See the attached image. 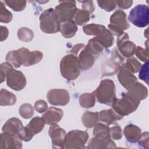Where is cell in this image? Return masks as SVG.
I'll return each mask as SVG.
<instances>
[{
	"mask_svg": "<svg viewBox=\"0 0 149 149\" xmlns=\"http://www.w3.org/2000/svg\"><path fill=\"white\" fill-rule=\"evenodd\" d=\"M88 134L84 131L73 130L66 134L64 141V148H83L88 139Z\"/></svg>",
	"mask_w": 149,
	"mask_h": 149,
	"instance_id": "6",
	"label": "cell"
},
{
	"mask_svg": "<svg viewBox=\"0 0 149 149\" xmlns=\"http://www.w3.org/2000/svg\"><path fill=\"white\" fill-rule=\"evenodd\" d=\"M59 5L55 6V12L61 23L72 20L77 10L74 1H59Z\"/></svg>",
	"mask_w": 149,
	"mask_h": 149,
	"instance_id": "8",
	"label": "cell"
},
{
	"mask_svg": "<svg viewBox=\"0 0 149 149\" xmlns=\"http://www.w3.org/2000/svg\"><path fill=\"white\" fill-rule=\"evenodd\" d=\"M129 24L126 20V14L122 10H116L110 17V24H108L109 31L112 35L119 37L128 29Z\"/></svg>",
	"mask_w": 149,
	"mask_h": 149,
	"instance_id": "5",
	"label": "cell"
},
{
	"mask_svg": "<svg viewBox=\"0 0 149 149\" xmlns=\"http://www.w3.org/2000/svg\"><path fill=\"white\" fill-rule=\"evenodd\" d=\"M49 136L52 140V147L53 148H64V141L66 132L60 127L57 124L52 125L49 129Z\"/></svg>",
	"mask_w": 149,
	"mask_h": 149,
	"instance_id": "15",
	"label": "cell"
},
{
	"mask_svg": "<svg viewBox=\"0 0 149 149\" xmlns=\"http://www.w3.org/2000/svg\"><path fill=\"white\" fill-rule=\"evenodd\" d=\"M100 104L111 106L116 97V89L113 81L104 79L97 89L93 92Z\"/></svg>",
	"mask_w": 149,
	"mask_h": 149,
	"instance_id": "2",
	"label": "cell"
},
{
	"mask_svg": "<svg viewBox=\"0 0 149 149\" xmlns=\"http://www.w3.org/2000/svg\"><path fill=\"white\" fill-rule=\"evenodd\" d=\"M5 59L7 62L15 68H18L22 65L21 58L18 49L9 51L6 54Z\"/></svg>",
	"mask_w": 149,
	"mask_h": 149,
	"instance_id": "30",
	"label": "cell"
},
{
	"mask_svg": "<svg viewBox=\"0 0 149 149\" xmlns=\"http://www.w3.org/2000/svg\"><path fill=\"white\" fill-rule=\"evenodd\" d=\"M79 2L82 3V8L83 10L86 11L89 13H91L94 11L95 6L92 1H84Z\"/></svg>",
	"mask_w": 149,
	"mask_h": 149,
	"instance_id": "46",
	"label": "cell"
},
{
	"mask_svg": "<svg viewBox=\"0 0 149 149\" xmlns=\"http://www.w3.org/2000/svg\"><path fill=\"white\" fill-rule=\"evenodd\" d=\"M140 103L127 93H123L122 97L120 98H116L111 106L117 114L123 117L134 112Z\"/></svg>",
	"mask_w": 149,
	"mask_h": 149,
	"instance_id": "4",
	"label": "cell"
},
{
	"mask_svg": "<svg viewBox=\"0 0 149 149\" xmlns=\"http://www.w3.org/2000/svg\"><path fill=\"white\" fill-rule=\"evenodd\" d=\"M117 46L119 51L125 57H132L135 54L136 46L134 43L129 41V36L126 33L118 37Z\"/></svg>",
	"mask_w": 149,
	"mask_h": 149,
	"instance_id": "14",
	"label": "cell"
},
{
	"mask_svg": "<svg viewBox=\"0 0 149 149\" xmlns=\"http://www.w3.org/2000/svg\"><path fill=\"white\" fill-rule=\"evenodd\" d=\"M59 68L62 76L70 81L76 79L80 73L78 58L72 54L66 55L62 58Z\"/></svg>",
	"mask_w": 149,
	"mask_h": 149,
	"instance_id": "1",
	"label": "cell"
},
{
	"mask_svg": "<svg viewBox=\"0 0 149 149\" xmlns=\"http://www.w3.org/2000/svg\"><path fill=\"white\" fill-rule=\"evenodd\" d=\"M85 45L83 44H76L75 45H74L73 47V48H72L70 52L72 54H73L76 56H77V55H78L79 52L85 47Z\"/></svg>",
	"mask_w": 149,
	"mask_h": 149,
	"instance_id": "49",
	"label": "cell"
},
{
	"mask_svg": "<svg viewBox=\"0 0 149 149\" xmlns=\"http://www.w3.org/2000/svg\"><path fill=\"white\" fill-rule=\"evenodd\" d=\"M79 104L83 108H90L93 107L95 103V96L94 93H83L79 97Z\"/></svg>",
	"mask_w": 149,
	"mask_h": 149,
	"instance_id": "29",
	"label": "cell"
},
{
	"mask_svg": "<svg viewBox=\"0 0 149 149\" xmlns=\"http://www.w3.org/2000/svg\"><path fill=\"white\" fill-rule=\"evenodd\" d=\"M7 86L15 91H20L26 85V79L23 73L19 70L12 69L6 76Z\"/></svg>",
	"mask_w": 149,
	"mask_h": 149,
	"instance_id": "12",
	"label": "cell"
},
{
	"mask_svg": "<svg viewBox=\"0 0 149 149\" xmlns=\"http://www.w3.org/2000/svg\"><path fill=\"white\" fill-rule=\"evenodd\" d=\"M5 3L14 11H22L26 6V1H5Z\"/></svg>",
	"mask_w": 149,
	"mask_h": 149,
	"instance_id": "39",
	"label": "cell"
},
{
	"mask_svg": "<svg viewBox=\"0 0 149 149\" xmlns=\"http://www.w3.org/2000/svg\"><path fill=\"white\" fill-rule=\"evenodd\" d=\"M105 29L106 27L104 26L95 23L86 24L83 27V30L84 33L90 36H97Z\"/></svg>",
	"mask_w": 149,
	"mask_h": 149,
	"instance_id": "32",
	"label": "cell"
},
{
	"mask_svg": "<svg viewBox=\"0 0 149 149\" xmlns=\"http://www.w3.org/2000/svg\"><path fill=\"white\" fill-rule=\"evenodd\" d=\"M128 20L139 27H144L148 24L149 8L148 5L139 4L134 7L129 13Z\"/></svg>",
	"mask_w": 149,
	"mask_h": 149,
	"instance_id": "7",
	"label": "cell"
},
{
	"mask_svg": "<svg viewBox=\"0 0 149 149\" xmlns=\"http://www.w3.org/2000/svg\"><path fill=\"white\" fill-rule=\"evenodd\" d=\"M146 48H143L140 46L136 47L135 54L137 57L143 62H146L148 60V40L146 41Z\"/></svg>",
	"mask_w": 149,
	"mask_h": 149,
	"instance_id": "40",
	"label": "cell"
},
{
	"mask_svg": "<svg viewBox=\"0 0 149 149\" xmlns=\"http://www.w3.org/2000/svg\"><path fill=\"white\" fill-rule=\"evenodd\" d=\"M78 54L79 65L81 70H87L91 68L94 65L96 58H98L89 52L86 48V46Z\"/></svg>",
	"mask_w": 149,
	"mask_h": 149,
	"instance_id": "17",
	"label": "cell"
},
{
	"mask_svg": "<svg viewBox=\"0 0 149 149\" xmlns=\"http://www.w3.org/2000/svg\"><path fill=\"white\" fill-rule=\"evenodd\" d=\"M0 31H1V41H3L5 40L8 36V29L5 27L1 26L0 27Z\"/></svg>",
	"mask_w": 149,
	"mask_h": 149,
	"instance_id": "50",
	"label": "cell"
},
{
	"mask_svg": "<svg viewBox=\"0 0 149 149\" xmlns=\"http://www.w3.org/2000/svg\"><path fill=\"white\" fill-rule=\"evenodd\" d=\"M22 140L19 135L3 132L0 136V148L21 149L22 148Z\"/></svg>",
	"mask_w": 149,
	"mask_h": 149,
	"instance_id": "16",
	"label": "cell"
},
{
	"mask_svg": "<svg viewBox=\"0 0 149 149\" xmlns=\"http://www.w3.org/2000/svg\"><path fill=\"white\" fill-rule=\"evenodd\" d=\"M123 58L116 48L112 51L111 58L102 65V77L115 74L123 65Z\"/></svg>",
	"mask_w": 149,
	"mask_h": 149,
	"instance_id": "9",
	"label": "cell"
},
{
	"mask_svg": "<svg viewBox=\"0 0 149 149\" xmlns=\"http://www.w3.org/2000/svg\"><path fill=\"white\" fill-rule=\"evenodd\" d=\"M93 133L95 137L111 138L109 134V127L108 126V125L103 123H97L94 126Z\"/></svg>",
	"mask_w": 149,
	"mask_h": 149,
	"instance_id": "31",
	"label": "cell"
},
{
	"mask_svg": "<svg viewBox=\"0 0 149 149\" xmlns=\"http://www.w3.org/2000/svg\"><path fill=\"white\" fill-rule=\"evenodd\" d=\"M94 38L104 48H109L113 44V35L107 29Z\"/></svg>",
	"mask_w": 149,
	"mask_h": 149,
	"instance_id": "26",
	"label": "cell"
},
{
	"mask_svg": "<svg viewBox=\"0 0 149 149\" xmlns=\"http://www.w3.org/2000/svg\"><path fill=\"white\" fill-rule=\"evenodd\" d=\"M74 23L79 26H82L90 20V13L81 9H77L74 15Z\"/></svg>",
	"mask_w": 149,
	"mask_h": 149,
	"instance_id": "36",
	"label": "cell"
},
{
	"mask_svg": "<svg viewBox=\"0 0 149 149\" xmlns=\"http://www.w3.org/2000/svg\"><path fill=\"white\" fill-rule=\"evenodd\" d=\"M86 48L97 57H98L100 54L104 49V47L95 40V38L88 41L87 45H86Z\"/></svg>",
	"mask_w": 149,
	"mask_h": 149,
	"instance_id": "33",
	"label": "cell"
},
{
	"mask_svg": "<svg viewBox=\"0 0 149 149\" xmlns=\"http://www.w3.org/2000/svg\"><path fill=\"white\" fill-rule=\"evenodd\" d=\"M16 102V95L5 89L2 88L0 92V105L1 106L13 105Z\"/></svg>",
	"mask_w": 149,
	"mask_h": 149,
	"instance_id": "28",
	"label": "cell"
},
{
	"mask_svg": "<svg viewBox=\"0 0 149 149\" xmlns=\"http://www.w3.org/2000/svg\"><path fill=\"white\" fill-rule=\"evenodd\" d=\"M99 120L105 123L107 125H110L115 121L120 120L123 118L122 116L117 114L113 109H109L108 110L101 111L99 113Z\"/></svg>",
	"mask_w": 149,
	"mask_h": 149,
	"instance_id": "24",
	"label": "cell"
},
{
	"mask_svg": "<svg viewBox=\"0 0 149 149\" xmlns=\"http://www.w3.org/2000/svg\"><path fill=\"white\" fill-rule=\"evenodd\" d=\"M12 19V13L7 10L2 1H0V21L2 23H8Z\"/></svg>",
	"mask_w": 149,
	"mask_h": 149,
	"instance_id": "38",
	"label": "cell"
},
{
	"mask_svg": "<svg viewBox=\"0 0 149 149\" xmlns=\"http://www.w3.org/2000/svg\"><path fill=\"white\" fill-rule=\"evenodd\" d=\"M47 97L50 104L56 106L66 105L70 100L69 92L65 89H51L47 93Z\"/></svg>",
	"mask_w": 149,
	"mask_h": 149,
	"instance_id": "11",
	"label": "cell"
},
{
	"mask_svg": "<svg viewBox=\"0 0 149 149\" xmlns=\"http://www.w3.org/2000/svg\"><path fill=\"white\" fill-rule=\"evenodd\" d=\"M24 127L20 119L17 118L9 119L3 125L2 130L3 132L14 135H19Z\"/></svg>",
	"mask_w": 149,
	"mask_h": 149,
	"instance_id": "22",
	"label": "cell"
},
{
	"mask_svg": "<svg viewBox=\"0 0 149 149\" xmlns=\"http://www.w3.org/2000/svg\"><path fill=\"white\" fill-rule=\"evenodd\" d=\"M116 4L122 9H128L133 3L132 1H116Z\"/></svg>",
	"mask_w": 149,
	"mask_h": 149,
	"instance_id": "48",
	"label": "cell"
},
{
	"mask_svg": "<svg viewBox=\"0 0 149 149\" xmlns=\"http://www.w3.org/2000/svg\"><path fill=\"white\" fill-rule=\"evenodd\" d=\"M18 38L23 42H30L34 37L33 31L29 28L23 27L17 31Z\"/></svg>",
	"mask_w": 149,
	"mask_h": 149,
	"instance_id": "35",
	"label": "cell"
},
{
	"mask_svg": "<svg viewBox=\"0 0 149 149\" xmlns=\"http://www.w3.org/2000/svg\"><path fill=\"white\" fill-rule=\"evenodd\" d=\"M20 54L22 65L24 66H30L40 62L42 58L43 54L40 51H30L26 48L18 49Z\"/></svg>",
	"mask_w": 149,
	"mask_h": 149,
	"instance_id": "13",
	"label": "cell"
},
{
	"mask_svg": "<svg viewBox=\"0 0 149 149\" xmlns=\"http://www.w3.org/2000/svg\"><path fill=\"white\" fill-rule=\"evenodd\" d=\"M148 62L146 61L145 62V63L141 66L140 69V72H139V78L146 82L147 84L148 83Z\"/></svg>",
	"mask_w": 149,
	"mask_h": 149,
	"instance_id": "44",
	"label": "cell"
},
{
	"mask_svg": "<svg viewBox=\"0 0 149 149\" xmlns=\"http://www.w3.org/2000/svg\"><path fill=\"white\" fill-rule=\"evenodd\" d=\"M98 6L107 12H111L115 9L116 6V1H97Z\"/></svg>",
	"mask_w": 149,
	"mask_h": 149,
	"instance_id": "42",
	"label": "cell"
},
{
	"mask_svg": "<svg viewBox=\"0 0 149 149\" xmlns=\"http://www.w3.org/2000/svg\"><path fill=\"white\" fill-rule=\"evenodd\" d=\"M45 124V123L42 117L36 116L31 119L30 122L24 127L19 136L22 140L29 141L35 134L42 130Z\"/></svg>",
	"mask_w": 149,
	"mask_h": 149,
	"instance_id": "10",
	"label": "cell"
},
{
	"mask_svg": "<svg viewBox=\"0 0 149 149\" xmlns=\"http://www.w3.org/2000/svg\"><path fill=\"white\" fill-rule=\"evenodd\" d=\"M123 134L128 141L132 143H134L137 142L140 138L141 130L136 125L129 124L125 127Z\"/></svg>",
	"mask_w": 149,
	"mask_h": 149,
	"instance_id": "23",
	"label": "cell"
},
{
	"mask_svg": "<svg viewBox=\"0 0 149 149\" xmlns=\"http://www.w3.org/2000/svg\"><path fill=\"white\" fill-rule=\"evenodd\" d=\"M40 27L41 30L47 34H54L60 30L59 22L53 8L43 11L40 16Z\"/></svg>",
	"mask_w": 149,
	"mask_h": 149,
	"instance_id": "3",
	"label": "cell"
},
{
	"mask_svg": "<svg viewBox=\"0 0 149 149\" xmlns=\"http://www.w3.org/2000/svg\"><path fill=\"white\" fill-rule=\"evenodd\" d=\"M63 111L55 107H49L42 115L45 123L47 125H52L57 124L62 118Z\"/></svg>",
	"mask_w": 149,
	"mask_h": 149,
	"instance_id": "19",
	"label": "cell"
},
{
	"mask_svg": "<svg viewBox=\"0 0 149 149\" xmlns=\"http://www.w3.org/2000/svg\"><path fill=\"white\" fill-rule=\"evenodd\" d=\"M59 31L65 38H70L75 36L77 26L73 20H68L61 23Z\"/></svg>",
	"mask_w": 149,
	"mask_h": 149,
	"instance_id": "25",
	"label": "cell"
},
{
	"mask_svg": "<svg viewBox=\"0 0 149 149\" xmlns=\"http://www.w3.org/2000/svg\"><path fill=\"white\" fill-rule=\"evenodd\" d=\"M116 147L115 143L111 138H101L95 136L90 140L87 145V148L90 149H104Z\"/></svg>",
	"mask_w": 149,
	"mask_h": 149,
	"instance_id": "21",
	"label": "cell"
},
{
	"mask_svg": "<svg viewBox=\"0 0 149 149\" xmlns=\"http://www.w3.org/2000/svg\"><path fill=\"white\" fill-rule=\"evenodd\" d=\"M109 134L111 139L118 140L122 137V131L118 125H114L109 127Z\"/></svg>",
	"mask_w": 149,
	"mask_h": 149,
	"instance_id": "43",
	"label": "cell"
},
{
	"mask_svg": "<svg viewBox=\"0 0 149 149\" xmlns=\"http://www.w3.org/2000/svg\"><path fill=\"white\" fill-rule=\"evenodd\" d=\"M123 65L127 69L133 73H137L142 66L141 63L136 58L132 56L128 58L126 63Z\"/></svg>",
	"mask_w": 149,
	"mask_h": 149,
	"instance_id": "34",
	"label": "cell"
},
{
	"mask_svg": "<svg viewBox=\"0 0 149 149\" xmlns=\"http://www.w3.org/2000/svg\"><path fill=\"white\" fill-rule=\"evenodd\" d=\"M13 69L12 65L8 62H3L0 65V79L2 83L6 79L7 74L12 69Z\"/></svg>",
	"mask_w": 149,
	"mask_h": 149,
	"instance_id": "41",
	"label": "cell"
},
{
	"mask_svg": "<svg viewBox=\"0 0 149 149\" xmlns=\"http://www.w3.org/2000/svg\"><path fill=\"white\" fill-rule=\"evenodd\" d=\"M148 132H147L141 133V137L138 141L139 146L146 149L148 148Z\"/></svg>",
	"mask_w": 149,
	"mask_h": 149,
	"instance_id": "47",
	"label": "cell"
},
{
	"mask_svg": "<svg viewBox=\"0 0 149 149\" xmlns=\"http://www.w3.org/2000/svg\"><path fill=\"white\" fill-rule=\"evenodd\" d=\"M99 120V114L98 112L86 111L82 115L81 121L83 125L87 128L94 127Z\"/></svg>",
	"mask_w": 149,
	"mask_h": 149,
	"instance_id": "27",
	"label": "cell"
},
{
	"mask_svg": "<svg viewBox=\"0 0 149 149\" xmlns=\"http://www.w3.org/2000/svg\"><path fill=\"white\" fill-rule=\"evenodd\" d=\"M132 98L140 102L148 96V90L143 84L138 81L134 83L128 90L127 93Z\"/></svg>",
	"mask_w": 149,
	"mask_h": 149,
	"instance_id": "20",
	"label": "cell"
},
{
	"mask_svg": "<svg viewBox=\"0 0 149 149\" xmlns=\"http://www.w3.org/2000/svg\"><path fill=\"white\" fill-rule=\"evenodd\" d=\"M19 112L22 118L24 119H29L34 115V109L31 104L25 103L20 107Z\"/></svg>",
	"mask_w": 149,
	"mask_h": 149,
	"instance_id": "37",
	"label": "cell"
},
{
	"mask_svg": "<svg viewBox=\"0 0 149 149\" xmlns=\"http://www.w3.org/2000/svg\"><path fill=\"white\" fill-rule=\"evenodd\" d=\"M118 71L119 72L118 74V78L119 81L121 85L127 90L134 83L137 81V77L133 74V73L127 69L123 66V65L120 66Z\"/></svg>",
	"mask_w": 149,
	"mask_h": 149,
	"instance_id": "18",
	"label": "cell"
},
{
	"mask_svg": "<svg viewBox=\"0 0 149 149\" xmlns=\"http://www.w3.org/2000/svg\"><path fill=\"white\" fill-rule=\"evenodd\" d=\"M34 107L36 111L38 113H43L45 112L48 109V105L44 100H39L35 102Z\"/></svg>",
	"mask_w": 149,
	"mask_h": 149,
	"instance_id": "45",
	"label": "cell"
}]
</instances>
